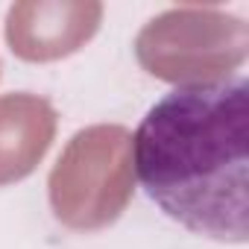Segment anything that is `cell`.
<instances>
[{
  "label": "cell",
  "mask_w": 249,
  "mask_h": 249,
  "mask_svg": "<svg viewBox=\"0 0 249 249\" xmlns=\"http://www.w3.org/2000/svg\"><path fill=\"white\" fill-rule=\"evenodd\" d=\"M249 82L182 85L164 94L132 135L147 196L179 226L220 243L249 234Z\"/></svg>",
  "instance_id": "obj_1"
},
{
  "label": "cell",
  "mask_w": 249,
  "mask_h": 249,
  "mask_svg": "<svg viewBox=\"0 0 249 249\" xmlns=\"http://www.w3.org/2000/svg\"><path fill=\"white\" fill-rule=\"evenodd\" d=\"M56 220L73 231L108 229L135 194L132 135L120 123L79 129L47 179Z\"/></svg>",
  "instance_id": "obj_2"
},
{
  "label": "cell",
  "mask_w": 249,
  "mask_h": 249,
  "mask_svg": "<svg viewBox=\"0 0 249 249\" xmlns=\"http://www.w3.org/2000/svg\"><path fill=\"white\" fill-rule=\"evenodd\" d=\"M249 53V27L223 9L179 6L153 18L135 38L138 65L173 85L229 79Z\"/></svg>",
  "instance_id": "obj_3"
},
{
  "label": "cell",
  "mask_w": 249,
  "mask_h": 249,
  "mask_svg": "<svg viewBox=\"0 0 249 249\" xmlns=\"http://www.w3.org/2000/svg\"><path fill=\"white\" fill-rule=\"evenodd\" d=\"M100 21L97 0H24L6 15V41L24 62H56L88 44Z\"/></svg>",
  "instance_id": "obj_4"
},
{
  "label": "cell",
  "mask_w": 249,
  "mask_h": 249,
  "mask_svg": "<svg viewBox=\"0 0 249 249\" xmlns=\"http://www.w3.org/2000/svg\"><path fill=\"white\" fill-rule=\"evenodd\" d=\"M56 108L38 94L0 97V188L27 179L56 138Z\"/></svg>",
  "instance_id": "obj_5"
}]
</instances>
